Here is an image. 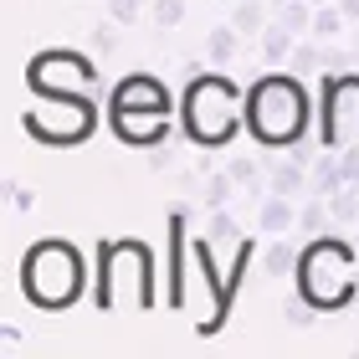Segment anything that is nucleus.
<instances>
[{
  "label": "nucleus",
  "mask_w": 359,
  "mask_h": 359,
  "mask_svg": "<svg viewBox=\"0 0 359 359\" xmlns=\"http://www.w3.org/2000/svg\"><path fill=\"white\" fill-rule=\"evenodd\" d=\"M93 46H97V52H108V46H113V26H97L93 31Z\"/></svg>",
  "instance_id": "nucleus-26"
},
{
  "label": "nucleus",
  "mask_w": 359,
  "mask_h": 359,
  "mask_svg": "<svg viewBox=\"0 0 359 359\" xmlns=\"http://www.w3.org/2000/svg\"><path fill=\"white\" fill-rule=\"evenodd\" d=\"M26 83L31 93H88L97 83V67L83 52H41L26 67Z\"/></svg>",
  "instance_id": "nucleus-8"
},
{
  "label": "nucleus",
  "mask_w": 359,
  "mask_h": 359,
  "mask_svg": "<svg viewBox=\"0 0 359 359\" xmlns=\"http://www.w3.org/2000/svg\"><path fill=\"white\" fill-rule=\"evenodd\" d=\"M344 21H349V15L339 11V6H318V11H313V26H308V31H313L318 41H339V36H344Z\"/></svg>",
  "instance_id": "nucleus-14"
},
{
  "label": "nucleus",
  "mask_w": 359,
  "mask_h": 359,
  "mask_svg": "<svg viewBox=\"0 0 359 359\" xmlns=\"http://www.w3.org/2000/svg\"><path fill=\"white\" fill-rule=\"evenodd\" d=\"M97 123V108L83 93H41V108L26 113V134L41 144H83Z\"/></svg>",
  "instance_id": "nucleus-6"
},
{
  "label": "nucleus",
  "mask_w": 359,
  "mask_h": 359,
  "mask_svg": "<svg viewBox=\"0 0 359 359\" xmlns=\"http://www.w3.org/2000/svg\"><path fill=\"white\" fill-rule=\"evenodd\" d=\"M108 108H139V113H170V88L159 83V77L149 72H134V77H123L118 88H113L108 97Z\"/></svg>",
  "instance_id": "nucleus-10"
},
{
  "label": "nucleus",
  "mask_w": 359,
  "mask_h": 359,
  "mask_svg": "<svg viewBox=\"0 0 359 359\" xmlns=\"http://www.w3.org/2000/svg\"><path fill=\"white\" fill-rule=\"evenodd\" d=\"M154 21L159 26H180L185 21V0H154Z\"/></svg>",
  "instance_id": "nucleus-23"
},
{
  "label": "nucleus",
  "mask_w": 359,
  "mask_h": 359,
  "mask_svg": "<svg viewBox=\"0 0 359 359\" xmlns=\"http://www.w3.org/2000/svg\"><path fill=\"white\" fill-rule=\"evenodd\" d=\"M354 252L344 241H313L298 257V292L313 308H344L354 298Z\"/></svg>",
  "instance_id": "nucleus-5"
},
{
  "label": "nucleus",
  "mask_w": 359,
  "mask_h": 359,
  "mask_svg": "<svg viewBox=\"0 0 359 359\" xmlns=\"http://www.w3.org/2000/svg\"><path fill=\"white\" fill-rule=\"evenodd\" d=\"M313 6H323V0H313Z\"/></svg>",
  "instance_id": "nucleus-28"
},
{
  "label": "nucleus",
  "mask_w": 359,
  "mask_h": 359,
  "mask_svg": "<svg viewBox=\"0 0 359 359\" xmlns=\"http://www.w3.org/2000/svg\"><path fill=\"white\" fill-rule=\"evenodd\" d=\"M287 67H292V72H318V67H329V46H292Z\"/></svg>",
  "instance_id": "nucleus-19"
},
{
  "label": "nucleus",
  "mask_w": 359,
  "mask_h": 359,
  "mask_svg": "<svg viewBox=\"0 0 359 359\" xmlns=\"http://www.w3.org/2000/svg\"><path fill=\"white\" fill-rule=\"evenodd\" d=\"M323 149L359 154V72H334L323 83Z\"/></svg>",
  "instance_id": "nucleus-7"
},
{
  "label": "nucleus",
  "mask_w": 359,
  "mask_h": 359,
  "mask_svg": "<svg viewBox=\"0 0 359 359\" xmlns=\"http://www.w3.org/2000/svg\"><path fill=\"white\" fill-rule=\"evenodd\" d=\"M231 26L241 31V36H252V31H267V6H262V0H241L236 15H231Z\"/></svg>",
  "instance_id": "nucleus-15"
},
{
  "label": "nucleus",
  "mask_w": 359,
  "mask_h": 359,
  "mask_svg": "<svg viewBox=\"0 0 359 359\" xmlns=\"http://www.w3.org/2000/svg\"><path fill=\"white\" fill-rule=\"evenodd\" d=\"M283 318L292 323V329H308V323H313V303H308L303 292H298V303H287V308H283Z\"/></svg>",
  "instance_id": "nucleus-24"
},
{
  "label": "nucleus",
  "mask_w": 359,
  "mask_h": 359,
  "mask_svg": "<svg viewBox=\"0 0 359 359\" xmlns=\"http://www.w3.org/2000/svg\"><path fill=\"white\" fill-rule=\"evenodd\" d=\"M329 216H334V210H329V195H313V201L298 210V226H303V231H323V221H329Z\"/></svg>",
  "instance_id": "nucleus-22"
},
{
  "label": "nucleus",
  "mask_w": 359,
  "mask_h": 359,
  "mask_svg": "<svg viewBox=\"0 0 359 359\" xmlns=\"http://www.w3.org/2000/svg\"><path fill=\"white\" fill-rule=\"evenodd\" d=\"M113 134L134 149H154V144H170V113H139V108H108Z\"/></svg>",
  "instance_id": "nucleus-9"
},
{
  "label": "nucleus",
  "mask_w": 359,
  "mask_h": 359,
  "mask_svg": "<svg viewBox=\"0 0 359 359\" xmlns=\"http://www.w3.org/2000/svg\"><path fill=\"white\" fill-rule=\"evenodd\" d=\"M329 210H334V221H359V185H339L334 195H329Z\"/></svg>",
  "instance_id": "nucleus-17"
},
{
  "label": "nucleus",
  "mask_w": 359,
  "mask_h": 359,
  "mask_svg": "<svg viewBox=\"0 0 359 359\" xmlns=\"http://www.w3.org/2000/svg\"><path fill=\"white\" fill-rule=\"evenodd\" d=\"M262 262H267V272H272V277H283V272H298V252H292L287 241H272Z\"/></svg>",
  "instance_id": "nucleus-21"
},
{
  "label": "nucleus",
  "mask_w": 359,
  "mask_h": 359,
  "mask_svg": "<svg viewBox=\"0 0 359 359\" xmlns=\"http://www.w3.org/2000/svg\"><path fill=\"white\" fill-rule=\"evenodd\" d=\"M21 287L36 308H72L88 287L83 252L72 241H36L21 262Z\"/></svg>",
  "instance_id": "nucleus-2"
},
{
  "label": "nucleus",
  "mask_w": 359,
  "mask_h": 359,
  "mask_svg": "<svg viewBox=\"0 0 359 359\" xmlns=\"http://www.w3.org/2000/svg\"><path fill=\"white\" fill-rule=\"evenodd\" d=\"M257 226L267 236H283L287 226H298V210H292L287 195H262V210H257Z\"/></svg>",
  "instance_id": "nucleus-11"
},
{
  "label": "nucleus",
  "mask_w": 359,
  "mask_h": 359,
  "mask_svg": "<svg viewBox=\"0 0 359 359\" xmlns=\"http://www.w3.org/2000/svg\"><path fill=\"white\" fill-rule=\"evenodd\" d=\"M247 128L267 149L298 144L303 128H308V93L298 88V77H283V72L257 77L252 93H247Z\"/></svg>",
  "instance_id": "nucleus-1"
},
{
  "label": "nucleus",
  "mask_w": 359,
  "mask_h": 359,
  "mask_svg": "<svg viewBox=\"0 0 359 359\" xmlns=\"http://www.w3.org/2000/svg\"><path fill=\"white\" fill-rule=\"evenodd\" d=\"M339 11H344L349 21H359V0H339Z\"/></svg>",
  "instance_id": "nucleus-27"
},
{
  "label": "nucleus",
  "mask_w": 359,
  "mask_h": 359,
  "mask_svg": "<svg viewBox=\"0 0 359 359\" xmlns=\"http://www.w3.org/2000/svg\"><path fill=\"white\" fill-rule=\"evenodd\" d=\"M205 52H210V62H216V67H226V62L236 57V26H221V31H210Z\"/></svg>",
  "instance_id": "nucleus-18"
},
{
  "label": "nucleus",
  "mask_w": 359,
  "mask_h": 359,
  "mask_svg": "<svg viewBox=\"0 0 359 359\" xmlns=\"http://www.w3.org/2000/svg\"><path fill=\"white\" fill-rule=\"evenodd\" d=\"M97 303L154 308V257L144 241H108L97 252Z\"/></svg>",
  "instance_id": "nucleus-3"
},
{
  "label": "nucleus",
  "mask_w": 359,
  "mask_h": 359,
  "mask_svg": "<svg viewBox=\"0 0 359 359\" xmlns=\"http://www.w3.org/2000/svg\"><path fill=\"white\" fill-rule=\"evenodd\" d=\"M185 134L201 144V149H221L226 139L241 128V118H247V103H241V88L226 83V77H195L190 93H185Z\"/></svg>",
  "instance_id": "nucleus-4"
},
{
  "label": "nucleus",
  "mask_w": 359,
  "mask_h": 359,
  "mask_svg": "<svg viewBox=\"0 0 359 359\" xmlns=\"http://www.w3.org/2000/svg\"><path fill=\"white\" fill-rule=\"evenodd\" d=\"M292 36H298V31H292L287 21H277V15L267 21V31H262V57L272 62V67H277V62H287V57H292Z\"/></svg>",
  "instance_id": "nucleus-13"
},
{
  "label": "nucleus",
  "mask_w": 359,
  "mask_h": 359,
  "mask_svg": "<svg viewBox=\"0 0 359 359\" xmlns=\"http://www.w3.org/2000/svg\"><path fill=\"white\" fill-rule=\"evenodd\" d=\"M267 190L272 195H303L308 190V170H303V159H287V165H272V175H267Z\"/></svg>",
  "instance_id": "nucleus-12"
},
{
  "label": "nucleus",
  "mask_w": 359,
  "mask_h": 359,
  "mask_svg": "<svg viewBox=\"0 0 359 359\" xmlns=\"http://www.w3.org/2000/svg\"><path fill=\"white\" fill-rule=\"evenodd\" d=\"M308 6H313V0H277V21H287L292 31H308L313 26V11Z\"/></svg>",
  "instance_id": "nucleus-20"
},
{
  "label": "nucleus",
  "mask_w": 359,
  "mask_h": 359,
  "mask_svg": "<svg viewBox=\"0 0 359 359\" xmlns=\"http://www.w3.org/2000/svg\"><path fill=\"white\" fill-rule=\"evenodd\" d=\"M108 15H113V21H134V15H139V0H108Z\"/></svg>",
  "instance_id": "nucleus-25"
},
{
  "label": "nucleus",
  "mask_w": 359,
  "mask_h": 359,
  "mask_svg": "<svg viewBox=\"0 0 359 359\" xmlns=\"http://www.w3.org/2000/svg\"><path fill=\"white\" fill-rule=\"evenodd\" d=\"M236 190H241V185H236V175H231V170H226V175H205V195H201V201H205L210 210H221Z\"/></svg>",
  "instance_id": "nucleus-16"
}]
</instances>
